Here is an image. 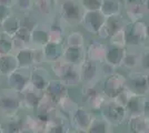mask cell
<instances>
[{
    "mask_svg": "<svg viewBox=\"0 0 149 133\" xmlns=\"http://www.w3.org/2000/svg\"><path fill=\"white\" fill-rule=\"evenodd\" d=\"M127 23V21L125 19L124 14H116V16H110V17H107L106 19L105 25L108 28V30L110 32V34H113L116 32L123 30L125 28V25ZM111 37V36H110Z\"/></svg>",
    "mask_w": 149,
    "mask_h": 133,
    "instance_id": "28",
    "label": "cell"
},
{
    "mask_svg": "<svg viewBox=\"0 0 149 133\" xmlns=\"http://www.w3.org/2000/svg\"><path fill=\"white\" fill-rule=\"evenodd\" d=\"M84 11H99L101 0H78Z\"/></svg>",
    "mask_w": 149,
    "mask_h": 133,
    "instance_id": "35",
    "label": "cell"
},
{
    "mask_svg": "<svg viewBox=\"0 0 149 133\" xmlns=\"http://www.w3.org/2000/svg\"><path fill=\"white\" fill-rule=\"evenodd\" d=\"M115 72H117V68H115L113 65L111 64H109L108 62H101L99 63V74H100V78L102 76L104 79L106 78H108V76H112Z\"/></svg>",
    "mask_w": 149,
    "mask_h": 133,
    "instance_id": "37",
    "label": "cell"
},
{
    "mask_svg": "<svg viewBox=\"0 0 149 133\" xmlns=\"http://www.w3.org/2000/svg\"><path fill=\"white\" fill-rule=\"evenodd\" d=\"M101 118L110 125V127H117L125 123L128 119V114L125 107L117 104L112 100H106L99 110Z\"/></svg>",
    "mask_w": 149,
    "mask_h": 133,
    "instance_id": "3",
    "label": "cell"
},
{
    "mask_svg": "<svg viewBox=\"0 0 149 133\" xmlns=\"http://www.w3.org/2000/svg\"><path fill=\"white\" fill-rule=\"evenodd\" d=\"M45 92L47 94H49L57 103L61 98H63L66 94H68V88H66L59 79H55V80L51 79V81L49 82Z\"/></svg>",
    "mask_w": 149,
    "mask_h": 133,
    "instance_id": "23",
    "label": "cell"
},
{
    "mask_svg": "<svg viewBox=\"0 0 149 133\" xmlns=\"http://www.w3.org/2000/svg\"><path fill=\"white\" fill-rule=\"evenodd\" d=\"M143 8H145L146 13L149 14V0H143Z\"/></svg>",
    "mask_w": 149,
    "mask_h": 133,
    "instance_id": "42",
    "label": "cell"
},
{
    "mask_svg": "<svg viewBox=\"0 0 149 133\" xmlns=\"http://www.w3.org/2000/svg\"><path fill=\"white\" fill-rule=\"evenodd\" d=\"M100 12L107 17L121 14L124 11V1L123 0H101Z\"/></svg>",
    "mask_w": 149,
    "mask_h": 133,
    "instance_id": "19",
    "label": "cell"
},
{
    "mask_svg": "<svg viewBox=\"0 0 149 133\" xmlns=\"http://www.w3.org/2000/svg\"><path fill=\"white\" fill-rule=\"evenodd\" d=\"M22 14L30 13L33 10V0H15V7Z\"/></svg>",
    "mask_w": 149,
    "mask_h": 133,
    "instance_id": "34",
    "label": "cell"
},
{
    "mask_svg": "<svg viewBox=\"0 0 149 133\" xmlns=\"http://www.w3.org/2000/svg\"><path fill=\"white\" fill-rule=\"evenodd\" d=\"M62 59L70 64L80 65V63L86 59L85 48H77V47H65L62 52Z\"/></svg>",
    "mask_w": 149,
    "mask_h": 133,
    "instance_id": "16",
    "label": "cell"
},
{
    "mask_svg": "<svg viewBox=\"0 0 149 133\" xmlns=\"http://www.w3.org/2000/svg\"><path fill=\"white\" fill-rule=\"evenodd\" d=\"M106 19L107 18L100 11H85L80 25H82L87 32L97 36L99 29L105 25Z\"/></svg>",
    "mask_w": 149,
    "mask_h": 133,
    "instance_id": "8",
    "label": "cell"
},
{
    "mask_svg": "<svg viewBox=\"0 0 149 133\" xmlns=\"http://www.w3.org/2000/svg\"><path fill=\"white\" fill-rule=\"evenodd\" d=\"M63 27L60 21H52L49 23L48 31V42L54 43H63Z\"/></svg>",
    "mask_w": 149,
    "mask_h": 133,
    "instance_id": "26",
    "label": "cell"
},
{
    "mask_svg": "<svg viewBox=\"0 0 149 133\" xmlns=\"http://www.w3.org/2000/svg\"><path fill=\"white\" fill-rule=\"evenodd\" d=\"M19 28H20V17L15 12L11 13L6 20H3L0 23L1 31L9 34L10 37H13L16 34V32L18 31Z\"/></svg>",
    "mask_w": 149,
    "mask_h": 133,
    "instance_id": "24",
    "label": "cell"
},
{
    "mask_svg": "<svg viewBox=\"0 0 149 133\" xmlns=\"http://www.w3.org/2000/svg\"><path fill=\"white\" fill-rule=\"evenodd\" d=\"M126 133H132V132H130V131H129V132H126Z\"/></svg>",
    "mask_w": 149,
    "mask_h": 133,
    "instance_id": "44",
    "label": "cell"
},
{
    "mask_svg": "<svg viewBox=\"0 0 149 133\" xmlns=\"http://www.w3.org/2000/svg\"><path fill=\"white\" fill-rule=\"evenodd\" d=\"M123 1H124V0H123Z\"/></svg>",
    "mask_w": 149,
    "mask_h": 133,
    "instance_id": "47",
    "label": "cell"
},
{
    "mask_svg": "<svg viewBox=\"0 0 149 133\" xmlns=\"http://www.w3.org/2000/svg\"><path fill=\"white\" fill-rule=\"evenodd\" d=\"M42 50L46 58V62L51 63L62 58L63 52V43H54V42H47L42 45Z\"/></svg>",
    "mask_w": 149,
    "mask_h": 133,
    "instance_id": "22",
    "label": "cell"
},
{
    "mask_svg": "<svg viewBox=\"0 0 149 133\" xmlns=\"http://www.w3.org/2000/svg\"><path fill=\"white\" fill-rule=\"evenodd\" d=\"M0 5L9 7V8H13V7H15V0H0Z\"/></svg>",
    "mask_w": 149,
    "mask_h": 133,
    "instance_id": "41",
    "label": "cell"
},
{
    "mask_svg": "<svg viewBox=\"0 0 149 133\" xmlns=\"http://www.w3.org/2000/svg\"><path fill=\"white\" fill-rule=\"evenodd\" d=\"M59 21L69 25H79L84 16V9L78 0H62L58 3Z\"/></svg>",
    "mask_w": 149,
    "mask_h": 133,
    "instance_id": "1",
    "label": "cell"
},
{
    "mask_svg": "<svg viewBox=\"0 0 149 133\" xmlns=\"http://www.w3.org/2000/svg\"><path fill=\"white\" fill-rule=\"evenodd\" d=\"M143 72H149V48L143 45V49L141 50V60H140V68Z\"/></svg>",
    "mask_w": 149,
    "mask_h": 133,
    "instance_id": "38",
    "label": "cell"
},
{
    "mask_svg": "<svg viewBox=\"0 0 149 133\" xmlns=\"http://www.w3.org/2000/svg\"><path fill=\"white\" fill-rule=\"evenodd\" d=\"M49 64H50V69L52 71V73H54L58 79H60V78L65 74V72L67 71L68 67L70 65V63L66 62L62 58L59 59V60H57V61L51 62V63H49Z\"/></svg>",
    "mask_w": 149,
    "mask_h": 133,
    "instance_id": "33",
    "label": "cell"
},
{
    "mask_svg": "<svg viewBox=\"0 0 149 133\" xmlns=\"http://www.w3.org/2000/svg\"><path fill=\"white\" fill-rule=\"evenodd\" d=\"M0 107L5 110L15 111L21 107L20 98L17 95H2L0 96Z\"/></svg>",
    "mask_w": 149,
    "mask_h": 133,
    "instance_id": "30",
    "label": "cell"
},
{
    "mask_svg": "<svg viewBox=\"0 0 149 133\" xmlns=\"http://www.w3.org/2000/svg\"><path fill=\"white\" fill-rule=\"evenodd\" d=\"M124 10L129 21H141L146 14L143 0H124Z\"/></svg>",
    "mask_w": 149,
    "mask_h": 133,
    "instance_id": "11",
    "label": "cell"
},
{
    "mask_svg": "<svg viewBox=\"0 0 149 133\" xmlns=\"http://www.w3.org/2000/svg\"><path fill=\"white\" fill-rule=\"evenodd\" d=\"M62 0H52V2H54V3H55V5H58V3H59V2H61Z\"/></svg>",
    "mask_w": 149,
    "mask_h": 133,
    "instance_id": "43",
    "label": "cell"
},
{
    "mask_svg": "<svg viewBox=\"0 0 149 133\" xmlns=\"http://www.w3.org/2000/svg\"><path fill=\"white\" fill-rule=\"evenodd\" d=\"M59 80L63 83V85H65L66 88H74V87H78L79 84L82 83L79 65L70 64L68 67V69H67V71L65 72V74H63Z\"/></svg>",
    "mask_w": 149,
    "mask_h": 133,
    "instance_id": "15",
    "label": "cell"
},
{
    "mask_svg": "<svg viewBox=\"0 0 149 133\" xmlns=\"http://www.w3.org/2000/svg\"><path fill=\"white\" fill-rule=\"evenodd\" d=\"M147 23L141 21H127L125 25V38H126V48H137L143 47L147 42L146 36Z\"/></svg>",
    "mask_w": 149,
    "mask_h": 133,
    "instance_id": "2",
    "label": "cell"
},
{
    "mask_svg": "<svg viewBox=\"0 0 149 133\" xmlns=\"http://www.w3.org/2000/svg\"><path fill=\"white\" fill-rule=\"evenodd\" d=\"M126 88V76L119 72H115L112 76L104 79L102 93L106 99L112 100Z\"/></svg>",
    "mask_w": 149,
    "mask_h": 133,
    "instance_id": "5",
    "label": "cell"
},
{
    "mask_svg": "<svg viewBox=\"0 0 149 133\" xmlns=\"http://www.w3.org/2000/svg\"><path fill=\"white\" fill-rule=\"evenodd\" d=\"M33 9L39 16L49 18L52 16L55 3L52 2V0H33Z\"/></svg>",
    "mask_w": 149,
    "mask_h": 133,
    "instance_id": "27",
    "label": "cell"
},
{
    "mask_svg": "<svg viewBox=\"0 0 149 133\" xmlns=\"http://www.w3.org/2000/svg\"><path fill=\"white\" fill-rule=\"evenodd\" d=\"M15 54H16L17 60H18L19 68L31 69L35 65V62H33V48H32V45L28 47V48H25L22 50L17 51Z\"/></svg>",
    "mask_w": 149,
    "mask_h": 133,
    "instance_id": "25",
    "label": "cell"
},
{
    "mask_svg": "<svg viewBox=\"0 0 149 133\" xmlns=\"http://www.w3.org/2000/svg\"><path fill=\"white\" fill-rule=\"evenodd\" d=\"M88 133H112L110 125L106 122L102 118H95V120L93 121L91 125L89 127V130L87 131Z\"/></svg>",
    "mask_w": 149,
    "mask_h": 133,
    "instance_id": "31",
    "label": "cell"
},
{
    "mask_svg": "<svg viewBox=\"0 0 149 133\" xmlns=\"http://www.w3.org/2000/svg\"><path fill=\"white\" fill-rule=\"evenodd\" d=\"M109 44L116 45V47H121V48H126V38H125L124 29L111 34V37L109 38Z\"/></svg>",
    "mask_w": 149,
    "mask_h": 133,
    "instance_id": "36",
    "label": "cell"
},
{
    "mask_svg": "<svg viewBox=\"0 0 149 133\" xmlns=\"http://www.w3.org/2000/svg\"><path fill=\"white\" fill-rule=\"evenodd\" d=\"M107 44L101 40H93L85 47L86 59L95 61L97 63H101L105 61Z\"/></svg>",
    "mask_w": 149,
    "mask_h": 133,
    "instance_id": "10",
    "label": "cell"
},
{
    "mask_svg": "<svg viewBox=\"0 0 149 133\" xmlns=\"http://www.w3.org/2000/svg\"><path fill=\"white\" fill-rule=\"evenodd\" d=\"M95 118L96 116L93 114L91 110H89L87 107L79 105L70 116V124L72 129L88 131Z\"/></svg>",
    "mask_w": 149,
    "mask_h": 133,
    "instance_id": "6",
    "label": "cell"
},
{
    "mask_svg": "<svg viewBox=\"0 0 149 133\" xmlns=\"http://www.w3.org/2000/svg\"><path fill=\"white\" fill-rule=\"evenodd\" d=\"M51 81L49 71L42 65H33L30 69V85L40 92H45Z\"/></svg>",
    "mask_w": 149,
    "mask_h": 133,
    "instance_id": "9",
    "label": "cell"
},
{
    "mask_svg": "<svg viewBox=\"0 0 149 133\" xmlns=\"http://www.w3.org/2000/svg\"><path fill=\"white\" fill-rule=\"evenodd\" d=\"M85 37L80 31H70L63 40L65 47H77V48H85L86 45Z\"/></svg>",
    "mask_w": 149,
    "mask_h": 133,
    "instance_id": "29",
    "label": "cell"
},
{
    "mask_svg": "<svg viewBox=\"0 0 149 133\" xmlns=\"http://www.w3.org/2000/svg\"><path fill=\"white\" fill-rule=\"evenodd\" d=\"M145 102L146 95H132L129 102L126 105V111L129 116H137V115H146L145 114Z\"/></svg>",
    "mask_w": 149,
    "mask_h": 133,
    "instance_id": "18",
    "label": "cell"
},
{
    "mask_svg": "<svg viewBox=\"0 0 149 133\" xmlns=\"http://www.w3.org/2000/svg\"><path fill=\"white\" fill-rule=\"evenodd\" d=\"M148 96H149V94H148Z\"/></svg>",
    "mask_w": 149,
    "mask_h": 133,
    "instance_id": "46",
    "label": "cell"
},
{
    "mask_svg": "<svg viewBox=\"0 0 149 133\" xmlns=\"http://www.w3.org/2000/svg\"><path fill=\"white\" fill-rule=\"evenodd\" d=\"M80 68V74H81V80L84 84L87 83H91L96 80L100 79L99 74V63L85 59L79 65Z\"/></svg>",
    "mask_w": 149,
    "mask_h": 133,
    "instance_id": "12",
    "label": "cell"
},
{
    "mask_svg": "<svg viewBox=\"0 0 149 133\" xmlns=\"http://www.w3.org/2000/svg\"><path fill=\"white\" fill-rule=\"evenodd\" d=\"M13 52V37L5 32L0 31V56H5Z\"/></svg>",
    "mask_w": 149,
    "mask_h": 133,
    "instance_id": "32",
    "label": "cell"
},
{
    "mask_svg": "<svg viewBox=\"0 0 149 133\" xmlns=\"http://www.w3.org/2000/svg\"><path fill=\"white\" fill-rule=\"evenodd\" d=\"M146 133H149V132H146Z\"/></svg>",
    "mask_w": 149,
    "mask_h": 133,
    "instance_id": "45",
    "label": "cell"
},
{
    "mask_svg": "<svg viewBox=\"0 0 149 133\" xmlns=\"http://www.w3.org/2000/svg\"><path fill=\"white\" fill-rule=\"evenodd\" d=\"M130 132L146 133L149 132V115L129 116L126 121Z\"/></svg>",
    "mask_w": 149,
    "mask_h": 133,
    "instance_id": "17",
    "label": "cell"
},
{
    "mask_svg": "<svg viewBox=\"0 0 149 133\" xmlns=\"http://www.w3.org/2000/svg\"><path fill=\"white\" fill-rule=\"evenodd\" d=\"M125 50H126V48L107 44L105 61L113 65L115 68H119L120 64H121V61H123V58H124Z\"/></svg>",
    "mask_w": 149,
    "mask_h": 133,
    "instance_id": "20",
    "label": "cell"
},
{
    "mask_svg": "<svg viewBox=\"0 0 149 133\" xmlns=\"http://www.w3.org/2000/svg\"><path fill=\"white\" fill-rule=\"evenodd\" d=\"M11 13H13V8H9V7L0 5V23H1L3 20H6Z\"/></svg>",
    "mask_w": 149,
    "mask_h": 133,
    "instance_id": "39",
    "label": "cell"
},
{
    "mask_svg": "<svg viewBox=\"0 0 149 133\" xmlns=\"http://www.w3.org/2000/svg\"><path fill=\"white\" fill-rule=\"evenodd\" d=\"M8 83L16 93H22L30 85V69L18 68L8 76Z\"/></svg>",
    "mask_w": 149,
    "mask_h": 133,
    "instance_id": "7",
    "label": "cell"
},
{
    "mask_svg": "<svg viewBox=\"0 0 149 133\" xmlns=\"http://www.w3.org/2000/svg\"><path fill=\"white\" fill-rule=\"evenodd\" d=\"M140 60H141V50H138L136 48H126L125 54L120 67L124 69L130 71L139 70L140 68Z\"/></svg>",
    "mask_w": 149,
    "mask_h": 133,
    "instance_id": "13",
    "label": "cell"
},
{
    "mask_svg": "<svg viewBox=\"0 0 149 133\" xmlns=\"http://www.w3.org/2000/svg\"><path fill=\"white\" fill-rule=\"evenodd\" d=\"M49 25L45 22H37L31 29V45L42 47L48 42Z\"/></svg>",
    "mask_w": 149,
    "mask_h": 133,
    "instance_id": "14",
    "label": "cell"
},
{
    "mask_svg": "<svg viewBox=\"0 0 149 133\" xmlns=\"http://www.w3.org/2000/svg\"><path fill=\"white\" fill-rule=\"evenodd\" d=\"M18 68V60L13 52L9 54H5V56H0V74L8 76Z\"/></svg>",
    "mask_w": 149,
    "mask_h": 133,
    "instance_id": "21",
    "label": "cell"
},
{
    "mask_svg": "<svg viewBox=\"0 0 149 133\" xmlns=\"http://www.w3.org/2000/svg\"><path fill=\"white\" fill-rule=\"evenodd\" d=\"M110 36H111V34H110V32H109V30H108V28L106 27V25H102V27L99 29L98 33H97V37H98V39H99V40H101V41L109 40Z\"/></svg>",
    "mask_w": 149,
    "mask_h": 133,
    "instance_id": "40",
    "label": "cell"
},
{
    "mask_svg": "<svg viewBox=\"0 0 149 133\" xmlns=\"http://www.w3.org/2000/svg\"><path fill=\"white\" fill-rule=\"evenodd\" d=\"M126 87L135 95H148L149 87L146 72L141 70L130 71L128 76H126Z\"/></svg>",
    "mask_w": 149,
    "mask_h": 133,
    "instance_id": "4",
    "label": "cell"
}]
</instances>
